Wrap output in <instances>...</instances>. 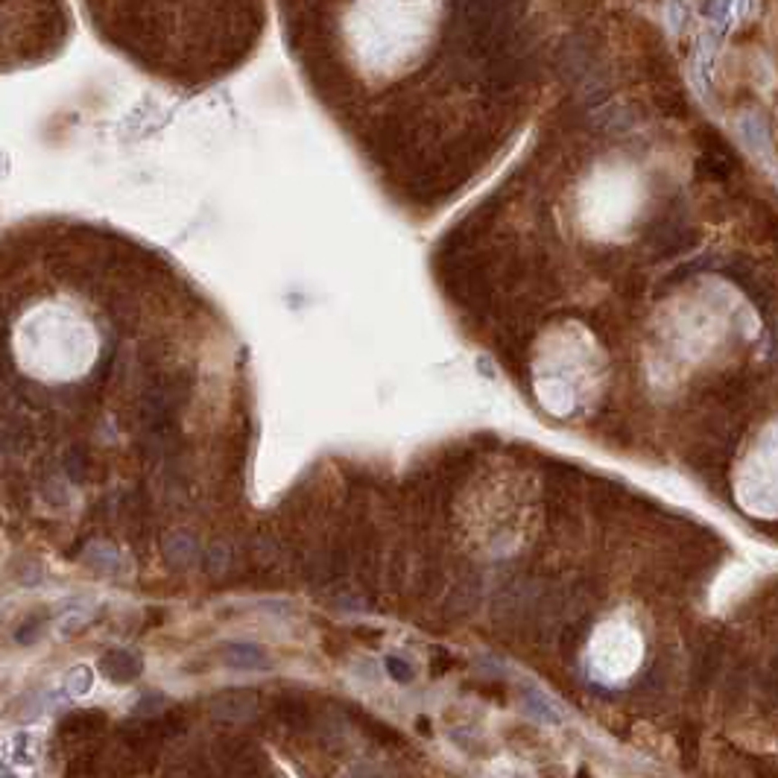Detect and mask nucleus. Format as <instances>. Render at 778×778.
<instances>
[{"instance_id": "nucleus-9", "label": "nucleus", "mask_w": 778, "mask_h": 778, "mask_svg": "<svg viewBox=\"0 0 778 778\" xmlns=\"http://www.w3.org/2000/svg\"><path fill=\"white\" fill-rule=\"evenodd\" d=\"M41 624H44L41 618H30L27 624H21V629H18L15 641H18V644H32L35 638H39V629H41Z\"/></svg>"}, {"instance_id": "nucleus-3", "label": "nucleus", "mask_w": 778, "mask_h": 778, "mask_svg": "<svg viewBox=\"0 0 778 778\" xmlns=\"http://www.w3.org/2000/svg\"><path fill=\"white\" fill-rule=\"evenodd\" d=\"M225 662L237 670H267L270 658L255 644H229L225 647Z\"/></svg>"}, {"instance_id": "nucleus-11", "label": "nucleus", "mask_w": 778, "mask_h": 778, "mask_svg": "<svg viewBox=\"0 0 778 778\" xmlns=\"http://www.w3.org/2000/svg\"><path fill=\"white\" fill-rule=\"evenodd\" d=\"M152 711H161V697H152V693H150V697H143V700L138 702L135 714H138V717H150Z\"/></svg>"}, {"instance_id": "nucleus-5", "label": "nucleus", "mask_w": 778, "mask_h": 778, "mask_svg": "<svg viewBox=\"0 0 778 778\" xmlns=\"http://www.w3.org/2000/svg\"><path fill=\"white\" fill-rule=\"evenodd\" d=\"M65 471L74 483H86L88 481V453L82 445H70L65 453Z\"/></svg>"}, {"instance_id": "nucleus-4", "label": "nucleus", "mask_w": 778, "mask_h": 778, "mask_svg": "<svg viewBox=\"0 0 778 778\" xmlns=\"http://www.w3.org/2000/svg\"><path fill=\"white\" fill-rule=\"evenodd\" d=\"M164 559H167V565H173V568L190 565V562L197 559V542H194V535L176 533V535L167 538V542H164Z\"/></svg>"}, {"instance_id": "nucleus-8", "label": "nucleus", "mask_w": 778, "mask_h": 778, "mask_svg": "<svg viewBox=\"0 0 778 778\" xmlns=\"http://www.w3.org/2000/svg\"><path fill=\"white\" fill-rule=\"evenodd\" d=\"M225 562H229V550H225L223 545H214V547L208 550V556H206V568H208L211 573H220V571L225 568Z\"/></svg>"}, {"instance_id": "nucleus-6", "label": "nucleus", "mask_w": 778, "mask_h": 778, "mask_svg": "<svg viewBox=\"0 0 778 778\" xmlns=\"http://www.w3.org/2000/svg\"><path fill=\"white\" fill-rule=\"evenodd\" d=\"M275 714L281 717V720L287 723V726H293V728H302L305 726V720H307V709H305V702H281L279 709H275Z\"/></svg>"}, {"instance_id": "nucleus-1", "label": "nucleus", "mask_w": 778, "mask_h": 778, "mask_svg": "<svg viewBox=\"0 0 778 778\" xmlns=\"http://www.w3.org/2000/svg\"><path fill=\"white\" fill-rule=\"evenodd\" d=\"M211 711L223 720H243L255 711V693L252 691H225L223 697L214 700Z\"/></svg>"}, {"instance_id": "nucleus-10", "label": "nucleus", "mask_w": 778, "mask_h": 778, "mask_svg": "<svg viewBox=\"0 0 778 778\" xmlns=\"http://www.w3.org/2000/svg\"><path fill=\"white\" fill-rule=\"evenodd\" d=\"M68 688L74 691V693H86L88 688H91V673L86 667H77L74 673L68 676Z\"/></svg>"}, {"instance_id": "nucleus-12", "label": "nucleus", "mask_w": 778, "mask_h": 778, "mask_svg": "<svg viewBox=\"0 0 778 778\" xmlns=\"http://www.w3.org/2000/svg\"><path fill=\"white\" fill-rule=\"evenodd\" d=\"M389 673H392L395 679L407 682V679H410V667H407L401 658H389Z\"/></svg>"}, {"instance_id": "nucleus-7", "label": "nucleus", "mask_w": 778, "mask_h": 778, "mask_svg": "<svg viewBox=\"0 0 778 778\" xmlns=\"http://www.w3.org/2000/svg\"><path fill=\"white\" fill-rule=\"evenodd\" d=\"M88 562L97 571H114L117 568V554L112 547H105V545H91V550H88Z\"/></svg>"}, {"instance_id": "nucleus-2", "label": "nucleus", "mask_w": 778, "mask_h": 778, "mask_svg": "<svg viewBox=\"0 0 778 778\" xmlns=\"http://www.w3.org/2000/svg\"><path fill=\"white\" fill-rule=\"evenodd\" d=\"M100 667H103V673L109 676L112 682H121V685H126V682H132V679H138L141 676V658L138 655H132V653H126V650H112V653H105L103 655V662H100Z\"/></svg>"}]
</instances>
